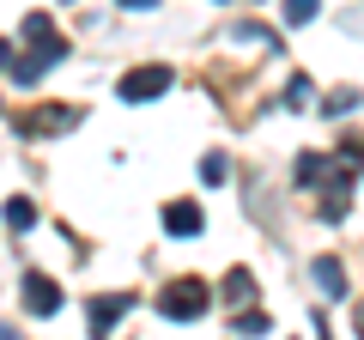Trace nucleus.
Returning <instances> with one entry per match:
<instances>
[{
	"mask_svg": "<svg viewBox=\"0 0 364 340\" xmlns=\"http://www.w3.org/2000/svg\"><path fill=\"white\" fill-rule=\"evenodd\" d=\"M207 304H213L207 280H170L158 292V316H170V322H195V316H207Z\"/></svg>",
	"mask_w": 364,
	"mask_h": 340,
	"instance_id": "f257e3e1",
	"label": "nucleus"
},
{
	"mask_svg": "<svg viewBox=\"0 0 364 340\" xmlns=\"http://www.w3.org/2000/svg\"><path fill=\"white\" fill-rule=\"evenodd\" d=\"M164 92H170V67H164V61L134 67V73H122V85H116L122 104H146V97H164Z\"/></svg>",
	"mask_w": 364,
	"mask_h": 340,
	"instance_id": "f03ea898",
	"label": "nucleus"
},
{
	"mask_svg": "<svg viewBox=\"0 0 364 340\" xmlns=\"http://www.w3.org/2000/svg\"><path fill=\"white\" fill-rule=\"evenodd\" d=\"M128 310H134L128 292H104V298H91V304H85V322H91V334H109V328H116Z\"/></svg>",
	"mask_w": 364,
	"mask_h": 340,
	"instance_id": "7ed1b4c3",
	"label": "nucleus"
},
{
	"mask_svg": "<svg viewBox=\"0 0 364 340\" xmlns=\"http://www.w3.org/2000/svg\"><path fill=\"white\" fill-rule=\"evenodd\" d=\"M79 116H85L79 104H55V110H31L18 128L25 134H67V128H79Z\"/></svg>",
	"mask_w": 364,
	"mask_h": 340,
	"instance_id": "20e7f679",
	"label": "nucleus"
},
{
	"mask_svg": "<svg viewBox=\"0 0 364 340\" xmlns=\"http://www.w3.org/2000/svg\"><path fill=\"white\" fill-rule=\"evenodd\" d=\"M18 292H25V310L31 316H55V310H61V286H55L49 274H25Z\"/></svg>",
	"mask_w": 364,
	"mask_h": 340,
	"instance_id": "39448f33",
	"label": "nucleus"
},
{
	"mask_svg": "<svg viewBox=\"0 0 364 340\" xmlns=\"http://www.w3.org/2000/svg\"><path fill=\"white\" fill-rule=\"evenodd\" d=\"M61 55H67V49H31V55H18V61H6V73H13V85H37Z\"/></svg>",
	"mask_w": 364,
	"mask_h": 340,
	"instance_id": "423d86ee",
	"label": "nucleus"
},
{
	"mask_svg": "<svg viewBox=\"0 0 364 340\" xmlns=\"http://www.w3.org/2000/svg\"><path fill=\"white\" fill-rule=\"evenodd\" d=\"M200 225H207V213H200L195 201H170L164 207V231L170 237H200Z\"/></svg>",
	"mask_w": 364,
	"mask_h": 340,
	"instance_id": "0eeeda50",
	"label": "nucleus"
},
{
	"mask_svg": "<svg viewBox=\"0 0 364 340\" xmlns=\"http://www.w3.org/2000/svg\"><path fill=\"white\" fill-rule=\"evenodd\" d=\"M316 286H322L328 298H346V292H352V280H346V267H340L334 255H322V262H316Z\"/></svg>",
	"mask_w": 364,
	"mask_h": 340,
	"instance_id": "6e6552de",
	"label": "nucleus"
},
{
	"mask_svg": "<svg viewBox=\"0 0 364 340\" xmlns=\"http://www.w3.org/2000/svg\"><path fill=\"white\" fill-rule=\"evenodd\" d=\"M225 298H231V304H255V274L231 267V274H225Z\"/></svg>",
	"mask_w": 364,
	"mask_h": 340,
	"instance_id": "1a4fd4ad",
	"label": "nucleus"
},
{
	"mask_svg": "<svg viewBox=\"0 0 364 340\" xmlns=\"http://www.w3.org/2000/svg\"><path fill=\"white\" fill-rule=\"evenodd\" d=\"M231 37H237V43H255V49H279V37H273L267 25H255V18H243V25H237Z\"/></svg>",
	"mask_w": 364,
	"mask_h": 340,
	"instance_id": "9d476101",
	"label": "nucleus"
},
{
	"mask_svg": "<svg viewBox=\"0 0 364 340\" xmlns=\"http://www.w3.org/2000/svg\"><path fill=\"white\" fill-rule=\"evenodd\" d=\"M328 170H334V164H328L322 152H304V158H298V170H291V176H298V183H322Z\"/></svg>",
	"mask_w": 364,
	"mask_h": 340,
	"instance_id": "9b49d317",
	"label": "nucleus"
},
{
	"mask_svg": "<svg viewBox=\"0 0 364 340\" xmlns=\"http://www.w3.org/2000/svg\"><path fill=\"white\" fill-rule=\"evenodd\" d=\"M6 225H13V231H31V225H37V207H31L25 195H13L6 201Z\"/></svg>",
	"mask_w": 364,
	"mask_h": 340,
	"instance_id": "f8f14e48",
	"label": "nucleus"
},
{
	"mask_svg": "<svg viewBox=\"0 0 364 340\" xmlns=\"http://www.w3.org/2000/svg\"><path fill=\"white\" fill-rule=\"evenodd\" d=\"M352 104H358V85H340V92H328V116H352Z\"/></svg>",
	"mask_w": 364,
	"mask_h": 340,
	"instance_id": "ddd939ff",
	"label": "nucleus"
},
{
	"mask_svg": "<svg viewBox=\"0 0 364 340\" xmlns=\"http://www.w3.org/2000/svg\"><path fill=\"white\" fill-rule=\"evenodd\" d=\"M316 6H322V0H286L279 13H286V25H310V18H316Z\"/></svg>",
	"mask_w": 364,
	"mask_h": 340,
	"instance_id": "4468645a",
	"label": "nucleus"
},
{
	"mask_svg": "<svg viewBox=\"0 0 364 340\" xmlns=\"http://www.w3.org/2000/svg\"><path fill=\"white\" fill-rule=\"evenodd\" d=\"M225 176H231L225 152H207V158H200V183H225Z\"/></svg>",
	"mask_w": 364,
	"mask_h": 340,
	"instance_id": "2eb2a0df",
	"label": "nucleus"
},
{
	"mask_svg": "<svg viewBox=\"0 0 364 340\" xmlns=\"http://www.w3.org/2000/svg\"><path fill=\"white\" fill-rule=\"evenodd\" d=\"M267 310H237V334H267Z\"/></svg>",
	"mask_w": 364,
	"mask_h": 340,
	"instance_id": "dca6fc26",
	"label": "nucleus"
},
{
	"mask_svg": "<svg viewBox=\"0 0 364 340\" xmlns=\"http://www.w3.org/2000/svg\"><path fill=\"white\" fill-rule=\"evenodd\" d=\"M286 104H291V110H304V104H310V79H304V73H291V85H286Z\"/></svg>",
	"mask_w": 364,
	"mask_h": 340,
	"instance_id": "f3484780",
	"label": "nucleus"
},
{
	"mask_svg": "<svg viewBox=\"0 0 364 340\" xmlns=\"http://www.w3.org/2000/svg\"><path fill=\"white\" fill-rule=\"evenodd\" d=\"M116 6H128V13H152L158 0H116Z\"/></svg>",
	"mask_w": 364,
	"mask_h": 340,
	"instance_id": "a211bd4d",
	"label": "nucleus"
},
{
	"mask_svg": "<svg viewBox=\"0 0 364 340\" xmlns=\"http://www.w3.org/2000/svg\"><path fill=\"white\" fill-rule=\"evenodd\" d=\"M6 61H13V43H6V37H0V67H6Z\"/></svg>",
	"mask_w": 364,
	"mask_h": 340,
	"instance_id": "6ab92c4d",
	"label": "nucleus"
},
{
	"mask_svg": "<svg viewBox=\"0 0 364 340\" xmlns=\"http://www.w3.org/2000/svg\"><path fill=\"white\" fill-rule=\"evenodd\" d=\"M0 340H18V334H13V328H0Z\"/></svg>",
	"mask_w": 364,
	"mask_h": 340,
	"instance_id": "aec40b11",
	"label": "nucleus"
}]
</instances>
